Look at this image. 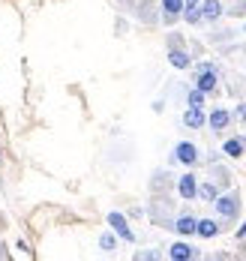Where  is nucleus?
<instances>
[{"label": "nucleus", "mask_w": 246, "mask_h": 261, "mask_svg": "<svg viewBox=\"0 0 246 261\" xmlns=\"http://www.w3.org/2000/svg\"><path fill=\"white\" fill-rule=\"evenodd\" d=\"M108 225H111V228H114V231H117V234H120L123 240H129V243L135 240L132 228H129V225H126V219H123L120 213H108Z\"/></svg>", "instance_id": "1"}, {"label": "nucleus", "mask_w": 246, "mask_h": 261, "mask_svg": "<svg viewBox=\"0 0 246 261\" xmlns=\"http://www.w3.org/2000/svg\"><path fill=\"white\" fill-rule=\"evenodd\" d=\"M216 210L222 213V216H237V210H240V201H237V195H225V198H216Z\"/></svg>", "instance_id": "2"}, {"label": "nucleus", "mask_w": 246, "mask_h": 261, "mask_svg": "<svg viewBox=\"0 0 246 261\" xmlns=\"http://www.w3.org/2000/svg\"><path fill=\"white\" fill-rule=\"evenodd\" d=\"M216 87V72H213V66H201V75H198V90L210 93Z\"/></svg>", "instance_id": "3"}, {"label": "nucleus", "mask_w": 246, "mask_h": 261, "mask_svg": "<svg viewBox=\"0 0 246 261\" xmlns=\"http://www.w3.org/2000/svg\"><path fill=\"white\" fill-rule=\"evenodd\" d=\"M177 159L186 162V165H195V162H198V150H195V144H189V141L177 144Z\"/></svg>", "instance_id": "4"}, {"label": "nucleus", "mask_w": 246, "mask_h": 261, "mask_svg": "<svg viewBox=\"0 0 246 261\" xmlns=\"http://www.w3.org/2000/svg\"><path fill=\"white\" fill-rule=\"evenodd\" d=\"M198 12H201V18H207V21H213V18H219V12H222V6H219V0H204V3L198 6Z\"/></svg>", "instance_id": "5"}, {"label": "nucleus", "mask_w": 246, "mask_h": 261, "mask_svg": "<svg viewBox=\"0 0 246 261\" xmlns=\"http://www.w3.org/2000/svg\"><path fill=\"white\" fill-rule=\"evenodd\" d=\"M177 189H180V195L183 198H195V174H183L180 177V183H177Z\"/></svg>", "instance_id": "6"}, {"label": "nucleus", "mask_w": 246, "mask_h": 261, "mask_svg": "<svg viewBox=\"0 0 246 261\" xmlns=\"http://www.w3.org/2000/svg\"><path fill=\"white\" fill-rule=\"evenodd\" d=\"M183 123H186V126H192V129L204 126V111H201V108H192V105H189V111L183 114Z\"/></svg>", "instance_id": "7"}, {"label": "nucleus", "mask_w": 246, "mask_h": 261, "mask_svg": "<svg viewBox=\"0 0 246 261\" xmlns=\"http://www.w3.org/2000/svg\"><path fill=\"white\" fill-rule=\"evenodd\" d=\"M228 120H231V114H228L225 108H216L213 114H210V126H213V129H225Z\"/></svg>", "instance_id": "8"}, {"label": "nucleus", "mask_w": 246, "mask_h": 261, "mask_svg": "<svg viewBox=\"0 0 246 261\" xmlns=\"http://www.w3.org/2000/svg\"><path fill=\"white\" fill-rule=\"evenodd\" d=\"M171 258H177V261L195 258V249H192V246H186V243H174V246H171Z\"/></svg>", "instance_id": "9"}, {"label": "nucleus", "mask_w": 246, "mask_h": 261, "mask_svg": "<svg viewBox=\"0 0 246 261\" xmlns=\"http://www.w3.org/2000/svg\"><path fill=\"white\" fill-rule=\"evenodd\" d=\"M195 231H198L201 237H213V234L219 231V225H216L213 219H201V222H195Z\"/></svg>", "instance_id": "10"}, {"label": "nucleus", "mask_w": 246, "mask_h": 261, "mask_svg": "<svg viewBox=\"0 0 246 261\" xmlns=\"http://www.w3.org/2000/svg\"><path fill=\"white\" fill-rule=\"evenodd\" d=\"M162 9H165V18H177L180 9H183V0H162Z\"/></svg>", "instance_id": "11"}, {"label": "nucleus", "mask_w": 246, "mask_h": 261, "mask_svg": "<svg viewBox=\"0 0 246 261\" xmlns=\"http://www.w3.org/2000/svg\"><path fill=\"white\" fill-rule=\"evenodd\" d=\"M174 228H177L180 234H192V231H195V219H192V216H180Z\"/></svg>", "instance_id": "12"}, {"label": "nucleus", "mask_w": 246, "mask_h": 261, "mask_svg": "<svg viewBox=\"0 0 246 261\" xmlns=\"http://www.w3.org/2000/svg\"><path fill=\"white\" fill-rule=\"evenodd\" d=\"M168 60H171V66H177V69H186V66H189V57L183 54V51H177V48L168 54Z\"/></svg>", "instance_id": "13"}, {"label": "nucleus", "mask_w": 246, "mask_h": 261, "mask_svg": "<svg viewBox=\"0 0 246 261\" xmlns=\"http://www.w3.org/2000/svg\"><path fill=\"white\" fill-rule=\"evenodd\" d=\"M243 147H246V141H237V138L225 141V153H228V156H240V153H243Z\"/></svg>", "instance_id": "14"}, {"label": "nucleus", "mask_w": 246, "mask_h": 261, "mask_svg": "<svg viewBox=\"0 0 246 261\" xmlns=\"http://www.w3.org/2000/svg\"><path fill=\"white\" fill-rule=\"evenodd\" d=\"M195 192H198L204 201H216V186H213V183H204L201 189H195Z\"/></svg>", "instance_id": "15"}, {"label": "nucleus", "mask_w": 246, "mask_h": 261, "mask_svg": "<svg viewBox=\"0 0 246 261\" xmlns=\"http://www.w3.org/2000/svg\"><path fill=\"white\" fill-rule=\"evenodd\" d=\"M189 105H192V108H201V105H204V90H192V93H189Z\"/></svg>", "instance_id": "16"}, {"label": "nucleus", "mask_w": 246, "mask_h": 261, "mask_svg": "<svg viewBox=\"0 0 246 261\" xmlns=\"http://www.w3.org/2000/svg\"><path fill=\"white\" fill-rule=\"evenodd\" d=\"M99 246H102V249H108V252H111V249L117 246V240H114V234H102V237H99Z\"/></svg>", "instance_id": "17"}, {"label": "nucleus", "mask_w": 246, "mask_h": 261, "mask_svg": "<svg viewBox=\"0 0 246 261\" xmlns=\"http://www.w3.org/2000/svg\"><path fill=\"white\" fill-rule=\"evenodd\" d=\"M198 6V0H183V9H195Z\"/></svg>", "instance_id": "18"}, {"label": "nucleus", "mask_w": 246, "mask_h": 261, "mask_svg": "<svg viewBox=\"0 0 246 261\" xmlns=\"http://www.w3.org/2000/svg\"><path fill=\"white\" fill-rule=\"evenodd\" d=\"M237 237H246V222L240 225V231H237Z\"/></svg>", "instance_id": "19"}]
</instances>
